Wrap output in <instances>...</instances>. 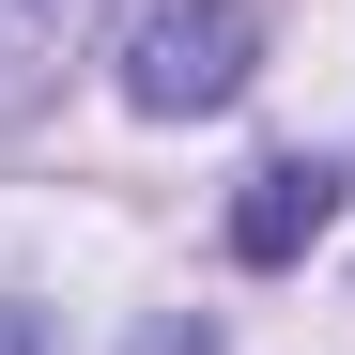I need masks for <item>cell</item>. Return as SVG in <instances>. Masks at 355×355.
Masks as SVG:
<instances>
[{"instance_id": "4", "label": "cell", "mask_w": 355, "mask_h": 355, "mask_svg": "<svg viewBox=\"0 0 355 355\" xmlns=\"http://www.w3.org/2000/svg\"><path fill=\"white\" fill-rule=\"evenodd\" d=\"M139 355H216V324H201V309H155V324H139Z\"/></svg>"}, {"instance_id": "5", "label": "cell", "mask_w": 355, "mask_h": 355, "mask_svg": "<svg viewBox=\"0 0 355 355\" xmlns=\"http://www.w3.org/2000/svg\"><path fill=\"white\" fill-rule=\"evenodd\" d=\"M0 355H46V309H16V293H0Z\"/></svg>"}, {"instance_id": "1", "label": "cell", "mask_w": 355, "mask_h": 355, "mask_svg": "<svg viewBox=\"0 0 355 355\" xmlns=\"http://www.w3.org/2000/svg\"><path fill=\"white\" fill-rule=\"evenodd\" d=\"M263 62V16L248 0H155V16L124 31V108H155V124H201V108H232Z\"/></svg>"}, {"instance_id": "2", "label": "cell", "mask_w": 355, "mask_h": 355, "mask_svg": "<svg viewBox=\"0 0 355 355\" xmlns=\"http://www.w3.org/2000/svg\"><path fill=\"white\" fill-rule=\"evenodd\" d=\"M324 216H340V170L324 155H278V170H248V201H232V263H309Z\"/></svg>"}, {"instance_id": "3", "label": "cell", "mask_w": 355, "mask_h": 355, "mask_svg": "<svg viewBox=\"0 0 355 355\" xmlns=\"http://www.w3.org/2000/svg\"><path fill=\"white\" fill-rule=\"evenodd\" d=\"M93 0H0V139L46 108V78H62V46H78Z\"/></svg>"}]
</instances>
